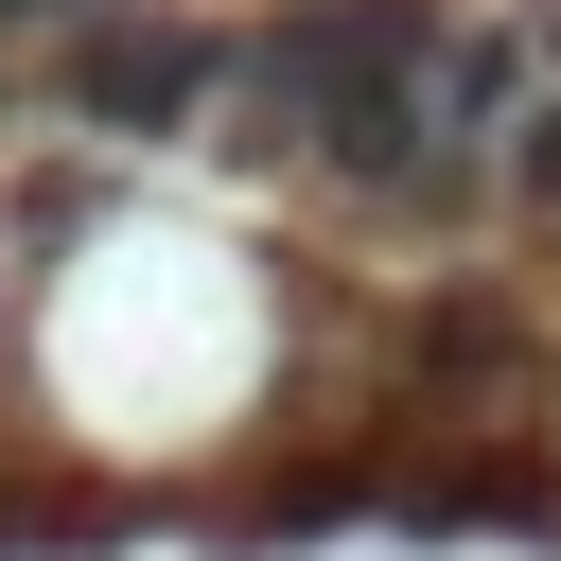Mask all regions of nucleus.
Listing matches in <instances>:
<instances>
[{
	"label": "nucleus",
	"mask_w": 561,
	"mask_h": 561,
	"mask_svg": "<svg viewBox=\"0 0 561 561\" xmlns=\"http://www.w3.org/2000/svg\"><path fill=\"white\" fill-rule=\"evenodd\" d=\"M210 105H228V35H210V18L105 0V18L70 35V123H88V140H175V123H210Z\"/></svg>",
	"instance_id": "2"
},
{
	"label": "nucleus",
	"mask_w": 561,
	"mask_h": 561,
	"mask_svg": "<svg viewBox=\"0 0 561 561\" xmlns=\"http://www.w3.org/2000/svg\"><path fill=\"white\" fill-rule=\"evenodd\" d=\"M508 193H526V210H561V88L526 105V140H508Z\"/></svg>",
	"instance_id": "3"
},
{
	"label": "nucleus",
	"mask_w": 561,
	"mask_h": 561,
	"mask_svg": "<svg viewBox=\"0 0 561 561\" xmlns=\"http://www.w3.org/2000/svg\"><path fill=\"white\" fill-rule=\"evenodd\" d=\"M438 0H280L263 35H228V123L245 158L351 175L386 210H456V140H438Z\"/></svg>",
	"instance_id": "1"
}]
</instances>
